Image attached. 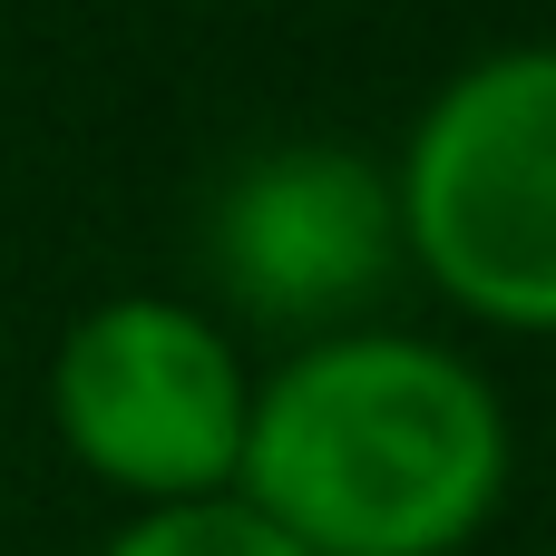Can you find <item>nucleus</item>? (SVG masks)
<instances>
[{
	"label": "nucleus",
	"instance_id": "nucleus-1",
	"mask_svg": "<svg viewBox=\"0 0 556 556\" xmlns=\"http://www.w3.org/2000/svg\"><path fill=\"white\" fill-rule=\"evenodd\" d=\"M508 489L498 391L420 332H332L254 381L235 498L303 556H459Z\"/></svg>",
	"mask_w": 556,
	"mask_h": 556
},
{
	"label": "nucleus",
	"instance_id": "nucleus-2",
	"mask_svg": "<svg viewBox=\"0 0 556 556\" xmlns=\"http://www.w3.org/2000/svg\"><path fill=\"white\" fill-rule=\"evenodd\" d=\"M391 205L450 303L508 332H556V39L489 49L430 88Z\"/></svg>",
	"mask_w": 556,
	"mask_h": 556
},
{
	"label": "nucleus",
	"instance_id": "nucleus-3",
	"mask_svg": "<svg viewBox=\"0 0 556 556\" xmlns=\"http://www.w3.org/2000/svg\"><path fill=\"white\" fill-rule=\"evenodd\" d=\"M49 420L78 450L88 479L176 508V498H225L254 420V381L235 342L166 293H117L59 332L49 362Z\"/></svg>",
	"mask_w": 556,
	"mask_h": 556
},
{
	"label": "nucleus",
	"instance_id": "nucleus-4",
	"mask_svg": "<svg viewBox=\"0 0 556 556\" xmlns=\"http://www.w3.org/2000/svg\"><path fill=\"white\" fill-rule=\"evenodd\" d=\"M391 254H401L391 176L352 147H323V137L264 147L215 195V274L235 303L274 323L362 303L391 274Z\"/></svg>",
	"mask_w": 556,
	"mask_h": 556
},
{
	"label": "nucleus",
	"instance_id": "nucleus-5",
	"mask_svg": "<svg viewBox=\"0 0 556 556\" xmlns=\"http://www.w3.org/2000/svg\"><path fill=\"white\" fill-rule=\"evenodd\" d=\"M98 556H303L264 508H244L235 489L225 498H176V508H137Z\"/></svg>",
	"mask_w": 556,
	"mask_h": 556
}]
</instances>
